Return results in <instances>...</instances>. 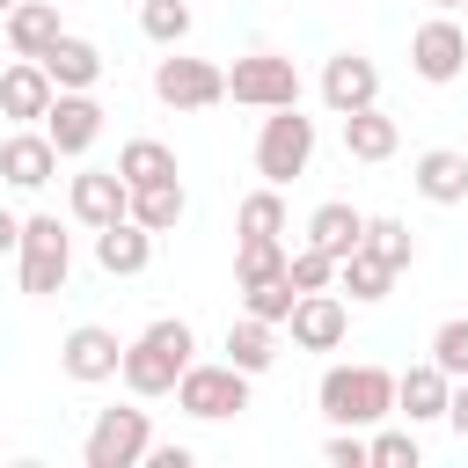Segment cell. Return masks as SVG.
<instances>
[{"mask_svg": "<svg viewBox=\"0 0 468 468\" xmlns=\"http://www.w3.org/2000/svg\"><path fill=\"white\" fill-rule=\"evenodd\" d=\"M190 351H197L190 322H183V314H161V322H146V329L124 344V373H117V380H124L139 402H154V395H176V380H183Z\"/></svg>", "mask_w": 468, "mask_h": 468, "instance_id": "obj_1", "label": "cell"}, {"mask_svg": "<svg viewBox=\"0 0 468 468\" xmlns=\"http://www.w3.org/2000/svg\"><path fill=\"white\" fill-rule=\"evenodd\" d=\"M314 410L329 424H351V431H373L395 417V373L388 366H329L314 380Z\"/></svg>", "mask_w": 468, "mask_h": 468, "instance_id": "obj_2", "label": "cell"}, {"mask_svg": "<svg viewBox=\"0 0 468 468\" xmlns=\"http://www.w3.org/2000/svg\"><path fill=\"white\" fill-rule=\"evenodd\" d=\"M15 271H22V292H29V300L66 292V278H73V234L58 227V212H29V219H22Z\"/></svg>", "mask_w": 468, "mask_h": 468, "instance_id": "obj_3", "label": "cell"}, {"mask_svg": "<svg viewBox=\"0 0 468 468\" xmlns=\"http://www.w3.org/2000/svg\"><path fill=\"white\" fill-rule=\"evenodd\" d=\"M176 410L197 417V424H227L249 410V373L234 358H190L183 380H176Z\"/></svg>", "mask_w": 468, "mask_h": 468, "instance_id": "obj_4", "label": "cell"}, {"mask_svg": "<svg viewBox=\"0 0 468 468\" xmlns=\"http://www.w3.org/2000/svg\"><path fill=\"white\" fill-rule=\"evenodd\" d=\"M314 161V117H300V102L285 110H263V132H256V176L263 183H300Z\"/></svg>", "mask_w": 468, "mask_h": 468, "instance_id": "obj_5", "label": "cell"}, {"mask_svg": "<svg viewBox=\"0 0 468 468\" xmlns=\"http://www.w3.org/2000/svg\"><path fill=\"white\" fill-rule=\"evenodd\" d=\"M227 95L241 110H285V102H300V66L278 51H249L227 66Z\"/></svg>", "mask_w": 468, "mask_h": 468, "instance_id": "obj_6", "label": "cell"}, {"mask_svg": "<svg viewBox=\"0 0 468 468\" xmlns=\"http://www.w3.org/2000/svg\"><path fill=\"white\" fill-rule=\"evenodd\" d=\"M146 446H154L146 410H95V424H88V439H80V461H88V468H139Z\"/></svg>", "mask_w": 468, "mask_h": 468, "instance_id": "obj_7", "label": "cell"}, {"mask_svg": "<svg viewBox=\"0 0 468 468\" xmlns=\"http://www.w3.org/2000/svg\"><path fill=\"white\" fill-rule=\"evenodd\" d=\"M154 95L168 102V110H212V102H227V66H212V58H183V44L154 66Z\"/></svg>", "mask_w": 468, "mask_h": 468, "instance_id": "obj_8", "label": "cell"}, {"mask_svg": "<svg viewBox=\"0 0 468 468\" xmlns=\"http://www.w3.org/2000/svg\"><path fill=\"white\" fill-rule=\"evenodd\" d=\"M410 73H417V80H431V88L461 80V73H468V29H461L453 15L417 22V37H410Z\"/></svg>", "mask_w": 468, "mask_h": 468, "instance_id": "obj_9", "label": "cell"}, {"mask_svg": "<svg viewBox=\"0 0 468 468\" xmlns=\"http://www.w3.org/2000/svg\"><path fill=\"white\" fill-rule=\"evenodd\" d=\"M58 373L80 380V388L117 380V373H124V344H117V329H102V322H73L66 344H58Z\"/></svg>", "mask_w": 468, "mask_h": 468, "instance_id": "obj_10", "label": "cell"}, {"mask_svg": "<svg viewBox=\"0 0 468 468\" xmlns=\"http://www.w3.org/2000/svg\"><path fill=\"white\" fill-rule=\"evenodd\" d=\"M44 132H51V146H58L66 161H80V154L102 139V102H95V88H58V102L44 110Z\"/></svg>", "mask_w": 468, "mask_h": 468, "instance_id": "obj_11", "label": "cell"}, {"mask_svg": "<svg viewBox=\"0 0 468 468\" xmlns=\"http://www.w3.org/2000/svg\"><path fill=\"white\" fill-rule=\"evenodd\" d=\"M285 329H292V351H336L351 336V307L336 292H300L292 314H285Z\"/></svg>", "mask_w": 468, "mask_h": 468, "instance_id": "obj_12", "label": "cell"}, {"mask_svg": "<svg viewBox=\"0 0 468 468\" xmlns=\"http://www.w3.org/2000/svg\"><path fill=\"white\" fill-rule=\"evenodd\" d=\"M58 146H51V132L44 124H22V132H7L0 139V176L15 183V190H44L51 176H58Z\"/></svg>", "mask_w": 468, "mask_h": 468, "instance_id": "obj_13", "label": "cell"}, {"mask_svg": "<svg viewBox=\"0 0 468 468\" xmlns=\"http://www.w3.org/2000/svg\"><path fill=\"white\" fill-rule=\"evenodd\" d=\"M322 102H329V117H351V110L380 102V66L366 51H336L322 66Z\"/></svg>", "mask_w": 468, "mask_h": 468, "instance_id": "obj_14", "label": "cell"}, {"mask_svg": "<svg viewBox=\"0 0 468 468\" xmlns=\"http://www.w3.org/2000/svg\"><path fill=\"white\" fill-rule=\"evenodd\" d=\"M66 205H73V219L95 234V227H110V219H124V212H132V183H124L117 168H80V176H73V190H66Z\"/></svg>", "mask_w": 468, "mask_h": 468, "instance_id": "obj_15", "label": "cell"}, {"mask_svg": "<svg viewBox=\"0 0 468 468\" xmlns=\"http://www.w3.org/2000/svg\"><path fill=\"white\" fill-rule=\"evenodd\" d=\"M51 102H58V80L44 73V58H15V66H0V117H15V124H44Z\"/></svg>", "mask_w": 468, "mask_h": 468, "instance_id": "obj_16", "label": "cell"}, {"mask_svg": "<svg viewBox=\"0 0 468 468\" xmlns=\"http://www.w3.org/2000/svg\"><path fill=\"white\" fill-rule=\"evenodd\" d=\"M446 395H453V373H439L431 358L395 373V417L402 424H439L446 417Z\"/></svg>", "mask_w": 468, "mask_h": 468, "instance_id": "obj_17", "label": "cell"}, {"mask_svg": "<svg viewBox=\"0 0 468 468\" xmlns=\"http://www.w3.org/2000/svg\"><path fill=\"white\" fill-rule=\"evenodd\" d=\"M95 263H102L110 278H139V271L154 263V227H139L132 212L110 219V227H95Z\"/></svg>", "mask_w": 468, "mask_h": 468, "instance_id": "obj_18", "label": "cell"}, {"mask_svg": "<svg viewBox=\"0 0 468 468\" xmlns=\"http://www.w3.org/2000/svg\"><path fill=\"white\" fill-rule=\"evenodd\" d=\"M410 183H417L424 205H468V154H453V146H424L417 168H410Z\"/></svg>", "mask_w": 468, "mask_h": 468, "instance_id": "obj_19", "label": "cell"}, {"mask_svg": "<svg viewBox=\"0 0 468 468\" xmlns=\"http://www.w3.org/2000/svg\"><path fill=\"white\" fill-rule=\"evenodd\" d=\"M58 37H66L58 0H15V7H7V51H15V58H44Z\"/></svg>", "mask_w": 468, "mask_h": 468, "instance_id": "obj_20", "label": "cell"}, {"mask_svg": "<svg viewBox=\"0 0 468 468\" xmlns=\"http://www.w3.org/2000/svg\"><path fill=\"white\" fill-rule=\"evenodd\" d=\"M44 73L58 80V88H95L102 73H110V58H102V44H88V37H58L51 51H44Z\"/></svg>", "mask_w": 468, "mask_h": 468, "instance_id": "obj_21", "label": "cell"}, {"mask_svg": "<svg viewBox=\"0 0 468 468\" xmlns=\"http://www.w3.org/2000/svg\"><path fill=\"white\" fill-rule=\"evenodd\" d=\"M395 146H402V124H395L380 102H366V110L344 117V154H351V161H388Z\"/></svg>", "mask_w": 468, "mask_h": 468, "instance_id": "obj_22", "label": "cell"}, {"mask_svg": "<svg viewBox=\"0 0 468 468\" xmlns=\"http://www.w3.org/2000/svg\"><path fill=\"white\" fill-rule=\"evenodd\" d=\"M307 241H314V249H329V256L344 263V256L366 241V212H358V205H344V197H329V205H314V212H307Z\"/></svg>", "mask_w": 468, "mask_h": 468, "instance_id": "obj_23", "label": "cell"}, {"mask_svg": "<svg viewBox=\"0 0 468 468\" xmlns=\"http://www.w3.org/2000/svg\"><path fill=\"white\" fill-rule=\"evenodd\" d=\"M227 358L256 380V373H271L278 366V322H263V314H241V322H227Z\"/></svg>", "mask_w": 468, "mask_h": 468, "instance_id": "obj_24", "label": "cell"}, {"mask_svg": "<svg viewBox=\"0 0 468 468\" xmlns=\"http://www.w3.org/2000/svg\"><path fill=\"white\" fill-rule=\"evenodd\" d=\"M183 212H190L183 176H168V183H139V190H132V219H139V227H154V234H176V227H183Z\"/></svg>", "mask_w": 468, "mask_h": 468, "instance_id": "obj_25", "label": "cell"}, {"mask_svg": "<svg viewBox=\"0 0 468 468\" xmlns=\"http://www.w3.org/2000/svg\"><path fill=\"white\" fill-rule=\"evenodd\" d=\"M395 278H402V271H388V263H380V256H373L366 241H358V249H351V256L336 263V285H344V292H351L358 307H373V300H388V292H395Z\"/></svg>", "mask_w": 468, "mask_h": 468, "instance_id": "obj_26", "label": "cell"}, {"mask_svg": "<svg viewBox=\"0 0 468 468\" xmlns=\"http://www.w3.org/2000/svg\"><path fill=\"white\" fill-rule=\"evenodd\" d=\"M234 234H241V241H285V197H278V183H263V190L241 197Z\"/></svg>", "mask_w": 468, "mask_h": 468, "instance_id": "obj_27", "label": "cell"}, {"mask_svg": "<svg viewBox=\"0 0 468 468\" xmlns=\"http://www.w3.org/2000/svg\"><path fill=\"white\" fill-rule=\"evenodd\" d=\"M117 176L139 190V183H168L176 176V146H161V139H124L117 146Z\"/></svg>", "mask_w": 468, "mask_h": 468, "instance_id": "obj_28", "label": "cell"}, {"mask_svg": "<svg viewBox=\"0 0 468 468\" xmlns=\"http://www.w3.org/2000/svg\"><path fill=\"white\" fill-rule=\"evenodd\" d=\"M285 241H241L234 249V285H271V278H285Z\"/></svg>", "mask_w": 468, "mask_h": 468, "instance_id": "obj_29", "label": "cell"}, {"mask_svg": "<svg viewBox=\"0 0 468 468\" xmlns=\"http://www.w3.org/2000/svg\"><path fill=\"white\" fill-rule=\"evenodd\" d=\"M366 461H373V468H417V461H424V446H417V431H410V424H373Z\"/></svg>", "mask_w": 468, "mask_h": 468, "instance_id": "obj_30", "label": "cell"}, {"mask_svg": "<svg viewBox=\"0 0 468 468\" xmlns=\"http://www.w3.org/2000/svg\"><path fill=\"white\" fill-rule=\"evenodd\" d=\"M139 29H146L161 51H176V44L190 37V0H139Z\"/></svg>", "mask_w": 468, "mask_h": 468, "instance_id": "obj_31", "label": "cell"}, {"mask_svg": "<svg viewBox=\"0 0 468 468\" xmlns=\"http://www.w3.org/2000/svg\"><path fill=\"white\" fill-rule=\"evenodd\" d=\"M366 249H373L388 271H410V263H417V241H410L402 219H366Z\"/></svg>", "mask_w": 468, "mask_h": 468, "instance_id": "obj_32", "label": "cell"}, {"mask_svg": "<svg viewBox=\"0 0 468 468\" xmlns=\"http://www.w3.org/2000/svg\"><path fill=\"white\" fill-rule=\"evenodd\" d=\"M285 278H292V292H329V285H336V256L307 241V249L285 256Z\"/></svg>", "mask_w": 468, "mask_h": 468, "instance_id": "obj_33", "label": "cell"}, {"mask_svg": "<svg viewBox=\"0 0 468 468\" xmlns=\"http://www.w3.org/2000/svg\"><path fill=\"white\" fill-rule=\"evenodd\" d=\"M431 366L453 373V380H468V314H446L431 329Z\"/></svg>", "mask_w": 468, "mask_h": 468, "instance_id": "obj_34", "label": "cell"}, {"mask_svg": "<svg viewBox=\"0 0 468 468\" xmlns=\"http://www.w3.org/2000/svg\"><path fill=\"white\" fill-rule=\"evenodd\" d=\"M292 278H271V285H241V314H263V322H278L285 329V314H292Z\"/></svg>", "mask_w": 468, "mask_h": 468, "instance_id": "obj_35", "label": "cell"}, {"mask_svg": "<svg viewBox=\"0 0 468 468\" xmlns=\"http://www.w3.org/2000/svg\"><path fill=\"white\" fill-rule=\"evenodd\" d=\"M322 461H329V468H373V461H366V439H358L351 424H336V439L322 446Z\"/></svg>", "mask_w": 468, "mask_h": 468, "instance_id": "obj_36", "label": "cell"}, {"mask_svg": "<svg viewBox=\"0 0 468 468\" xmlns=\"http://www.w3.org/2000/svg\"><path fill=\"white\" fill-rule=\"evenodd\" d=\"M446 424H453V439L468 446V380H453V395H446Z\"/></svg>", "mask_w": 468, "mask_h": 468, "instance_id": "obj_37", "label": "cell"}, {"mask_svg": "<svg viewBox=\"0 0 468 468\" xmlns=\"http://www.w3.org/2000/svg\"><path fill=\"white\" fill-rule=\"evenodd\" d=\"M190 461H197L190 446H161V439L146 446V468H190Z\"/></svg>", "mask_w": 468, "mask_h": 468, "instance_id": "obj_38", "label": "cell"}, {"mask_svg": "<svg viewBox=\"0 0 468 468\" xmlns=\"http://www.w3.org/2000/svg\"><path fill=\"white\" fill-rule=\"evenodd\" d=\"M15 249H22V219L0 205V256H15Z\"/></svg>", "mask_w": 468, "mask_h": 468, "instance_id": "obj_39", "label": "cell"}, {"mask_svg": "<svg viewBox=\"0 0 468 468\" xmlns=\"http://www.w3.org/2000/svg\"><path fill=\"white\" fill-rule=\"evenodd\" d=\"M431 7H439V15H453V7H468V0H431Z\"/></svg>", "mask_w": 468, "mask_h": 468, "instance_id": "obj_40", "label": "cell"}, {"mask_svg": "<svg viewBox=\"0 0 468 468\" xmlns=\"http://www.w3.org/2000/svg\"><path fill=\"white\" fill-rule=\"evenodd\" d=\"M7 7H15V0H0V15H7Z\"/></svg>", "mask_w": 468, "mask_h": 468, "instance_id": "obj_41", "label": "cell"}]
</instances>
